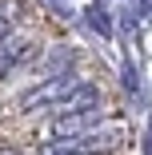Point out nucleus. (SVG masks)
<instances>
[{"label": "nucleus", "instance_id": "obj_2", "mask_svg": "<svg viewBox=\"0 0 152 155\" xmlns=\"http://www.w3.org/2000/svg\"><path fill=\"white\" fill-rule=\"evenodd\" d=\"M32 56V44L20 40V36H4L0 40V76H8L16 64H24V60Z\"/></svg>", "mask_w": 152, "mask_h": 155}, {"label": "nucleus", "instance_id": "obj_3", "mask_svg": "<svg viewBox=\"0 0 152 155\" xmlns=\"http://www.w3.org/2000/svg\"><path fill=\"white\" fill-rule=\"evenodd\" d=\"M16 12H20V4H16V0H0V40H4V36L12 32Z\"/></svg>", "mask_w": 152, "mask_h": 155}, {"label": "nucleus", "instance_id": "obj_1", "mask_svg": "<svg viewBox=\"0 0 152 155\" xmlns=\"http://www.w3.org/2000/svg\"><path fill=\"white\" fill-rule=\"evenodd\" d=\"M92 119H96V107H68V115H60L52 123V135L72 139V135H80V131L92 127Z\"/></svg>", "mask_w": 152, "mask_h": 155}]
</instances>
